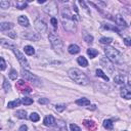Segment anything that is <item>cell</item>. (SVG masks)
Instances as JSON below:
<instances>
[{
  "instance_id": "39",
  "label": "cell",
  "mask_w": 131,
  "mask_h": 131,
  "mask_svg": "<svg viewBox=\"0 0 131 131\" xmlns=\"http://www.w3.org/2000/svg\"><path fill=\"white\" fill-rule=\"evenodd\" d=\"M50 23H51V25L53 26L54 29L57 28V19H56V17H51L50 18Z\"/></svg>"
},
{
  "instance_id": "6",
  "label": "cell",
  "mask_w": 131,
  "mask_h": 131,
  "mask_svg": "<svg viewBox=\"0 0 131 131\" xmlns=\"http://www.w3.org/2000/svg\"><path fill=\"white\" fill-rule=\"evenodd\" d=\"M12 51L14 52V54H15V56H16V58H17V60H18V62L20 63V66L24 68H27V69H29L30 68V64H29V62H28V60H27V58L25 57V55L19 51V50H17L16 48H14V49H12Z\"/></svg>"
},
{
  "instance_id": "40",
  "label": "cell",
  "mask_w": 131,
  "mask_h": 131,
  "mask_svg": "<svg viewBox=\"0 0 131 131\" xmlns=\"http://www.w3.org/2000/svg\"><path fill=\"white\" fill-rule=\"evenodd\" d=\"M102 28H104V29H112V30H114V31H117V32H119V30H118L117 28L111 27L108 24H102Z\"/></svg>"
},
{
  "instance_id": "15",
  "label": "cell",
  "mask_w": 131,
  "mask_h": 131,
  "mask_svg": "<svg viewBox=\"0 0 131 131\" xmlns=\"http://www.w3.org/2000/svg\"><path fill=\"white\" fill-rule=\"evenodd\" d=\"M83 124H84V126H85L88 130H90V131H94V130L96 129V124H95L93 121L84 120V121H83Z\"/></svg>"
},
{
  "instance_id": "31",
  "label": "cell",
  "mask_w": 131,
  "mask_h": 131,
  "mask_svg": "<svg viewBox=\"0 0 131 131\" xmlns=\"http://www.w3.org/2000/svg\"><path fill=\"white\" fill-rule=\"evenodd\" d=\"M21 102L24 104H26V105H30V104H32L34 102V100H33V98H30V97H24L21 99Z\"/></svg>"
},
{
  "instance_id": "44",
  "label": "cell",
  "mask_w": 131,
  "mask_h": 131,
  "mask_svg": "<svg viewBox=\"0 0 131 131\" xmlns=\"http://www.w3.org/2000/svg\"><path fill=\"white\" fill-rule=\"evenodd\" d=\"M27 130H28V127L26 125H21L19 127V131H27Z\"/></svg>"
},
{
  "instance_id": "10",
  "label": "cell",
  "mask_w": 131,
  "mask_h": 131,
  "mask_svg": "<svg viewBox=\"0 0 131 131\" xmlns=\"http://www.w3.org/2000/svg\"><path fill=\"white\" fill-rule=\"evenodd\" d=\"M121 96L125 99L131 98V90H130V84L129 83H127V86H124L121 89Z\"/></svg>"
},
{
  "instance_id": "22",
  "label": "cell",
  "mask_w": 131,
  "mask_h": 131,
  "mask_svg": "<svg viewBox=\"0 0 131 131\" xmlns=\"http://www.w3.org/2000/svg\"><path fill=\"white\" fill-rule=\"evenodd\" d=\"M77 61H78V63L80 64V66H82V67H87L88 66V61H87V59L84 57V56H79L78 58H77Z\"/></svg>"
},
{
  "instance_id": "21",
  "label": "cell",
  "mask_w": 131,
  "mask_h": 131,
  "mask_svg": "<svg viewBox=\"0 0 131 131\" xmlns=\"http://www.w3.org/2000/svg\"><path fill=\"white\" fill-rule=\"evenodd\" d=\"M114 82L116 84H118V85H121V84L124 85L125 84V77L123 75H117L114 78Z\"/></svg>"
},
{
  "instance_id": "1",
  "label": "cell",
  "mask_w": 131,
  "mask_h": 131,
  "mask_svg": "<svg viewBox=\"0 0 131 131\" xmlns=\"http://www.w3.org/2000/svg\"><path fill=\"white\" fill-rule=\"evenodd\" d=\"M68 75L69 77L77 84L79 85H87L89 83V79L88 77L79 69L77 68H72L68 71Z\"/></svg>"
},
{
  "instance_id": "28",
  "label": "cell",
  "mask_w": 131,
  "mask_h": 131,
  "mask_svg": "<svg viewBox=\"0 0 131 131\" xmlns=\"http://www.w3.org/2000/svg\"><path fill=\"white\" fill-rule=\"evenodd\" d=\"M15 116H16L17 118H19V119H27V113H26V111H24V110L16 111Z\"/></svg>"
},
{
  "instance_id": "24",
  "label": "cell",
  "mask_w": 131,
  "mask_h": 131,
  "mask_svg": "<svg viewBox=\"0 0 131 131\" xmlns=\"http://www.w3.org/2000/svg\"><path fill=\"white\" fill-rule=\"evenodd\" d=\"M25 52L28 54V55H34L35 54V49L33 46H30V45H27L25 46Z\"/></svg>"
},
{
  "instance_id": "8",
  "label": "cell",
  "mask_w": 131,
  "mask_h": 131,
  "mask_svg": "<svg viewBox=\"0 0 131 131\" xmlns=\"http://www.w3.org/2000/svg\"><path fill=\"white\" fill-rule=\"evenodd\" d=\"M99 62H100V64H101L104 69H106V71H107L110 74H112V73L114 72V66H113V62H112L107 57L102 56V57L100 58Z\"/></svg>"
},
{
  "instance_id": "30",
  "label": "cell",
  "mask_w": 131,
  "mask_h": 131,
  "mask_svg": "<svg viewBox=\"0 0 131 131\" xmlns=\"http://www.w3.org/2000/svg\"><path fill=\"white\" fill-rule=\"evenodd\" d=\"M30 120L33 121V122H38L40 120V116L37 114V113H32L30 115Z\"/></svg>"
},
{
  "instance_id": "41",
  "label": "cell",
  "mask_w": 131,
  "mask_h": 131,
  "mask_svg": "<svg viewBox=\"0 0 131 131\" xmlns=\"http://www.w3.org/2000/svg\"><path fill=\"white\" fill-rule=\"evenodd\" d=\"M84 40H85L86 42H88V43H92V41H93V37L90 36V35H85Z\"/></svg>"
},
{
  "instance_id": "13",
  "label": "cell",
  "mask_w": 131,
  "mask_h": 131,
  "mask_svg": "<svg viewBox=\"0 0 131 131\" xmlns=\"http://www.w3.org/2000/svg\"><path fill=\"white\" fill-rule=\"evenodd\" d=\"M43 123H44V125H45V126L50 127V126H53V125L55 124V119H54V117H53V116L48 115V116H46V117L44 118Z\"/></svg>"
},
{
  "instance_id": "2",
  "label": "cell",
  "mask_w": 131,
  "mask_h": 131,
  "mask_svg": "<svg viewBox=\"0 0 131 131\" xmlns=\"http://www.w3.org/2000/svg\"><path fill=\"white\" fill-rule=\"evenodd\" d=\"M104 53H105L106 57L111 61H114V62H117V63L122 62V55H121V53L117 49H115L114 47L105 46L104 47Z\"/></svg>"
},
{
  "instance_id": "12",
  "label": "cell",
  "mask_w": 131,
  "mask_h": 131,
  "mask_svg": "<svg viewBox=\"0 0 131 131\" xmlns=\"http://www.w3.org/2000/svg\"><path fill=\"white\" fill-rule=\"evenodd\" d=\"M16 87L20 90V91H26L28 93L31 92V88L29 86H27V84L24 82V80H18L17 83H16Z\"/></svg>"
},
{
  "instance_id": "33",
  "label": "cell",
  "mask_w": 131,
  "mask_h": 131,
  "mask_svg": "<svg viewBox=\"0 0 131 131\" xmlns=\"http://www.w3.org/2000/svg\"><path fill=\"white\" fill-rule=\"evenodd\" d=\"M112 41H113V39L110 38V37H102V38H100V40H99V42L102 43V44H110Z\"/></svg>"
},
{
  "instance_id": "9",
  "label": "cell",
  "mask_w": 131,
  "mask_h": 131,
  "mask_svg": "<svg viewBox=\"0 0 131 131\" xmlns=\"http://www.w3.org/2000/svg\"><path fill=\"white\" fill-rule=\"evenodd\" d=\"M35 29L40 33V34H44L47 31V25L45 24L44 20H42L41 18H37L35 20Z\"/></svg>"
},
{
  "instance_id": "11",
  "label": "cell",
  "mask_w": 131,
  "mask_h": 131,
  "mask_svg": "<svg viewBox=\"0 0 131 131\" xmlns=\"http://www.w3.org/2000/svg\"><path fill=\"white\" fill-rule=\"evenodd\" d=\"M21 37L28 40H33V41H38L40 39L39 35H37L36 33H32V32H24L21 34Z\"/></svg>"
},
{
  "instance_id": "38",
  "label": "cell",
  "mask_w": 131,
  "mask_h": 131,
  "mask_svg": "<svg viewBox=\"0 0 131 131\" xmlns=\"http://www.w3.org/2000/svg\"><path fill=\"white\" fill-rule=\"evenodd\" d=\"M70 129H71V131H81V128L76 124H71Z\"/></svg>"
},
{
  "instance_id": "35",
  "label": "cell",
  "mask_w": 131,
  "mask_h": 131,
  "mask_svg": "<svg viewBox=\"0 0 131 131\" xmlns=\"http://www.w3.org/2000/svg\"><path fill=\"white\" fill-rule=\"evenodd\" d=\"M10 84L7 82V80L6 79H4V82H3V89H4V91L5 92H8L9 90H10Z\"/></svg>"
},
{
  "instance_id": "27",
  "label": "cell",
  "mask_w": 131,
  "mask_h": 131,
  "mask_svg": "<svg viewBox=\"0 0 131 131\" xmlns=\"http://www.w3.org/2000/svg\"><path fill=\"white\" fill-rule=\"evenodd\" d=\"M103 127L107 130H112L114 127V124L112 122V120H104L103 121Z\"/></svg>"
},
{
  "instance_id": "4",
  "label": "cell",
  "mask_w": 131,
  "mask_h": 131,
  "mask_svg": "<svg viewBox=\"0 0 131 131\" xmlns=\"http://www.w3.org/2000/svg\"><path fill=\"white\" fill-rule=\"evenodd\" d=\"M21 76H23L27 81L31 82V83H32L33 85H35V86H40V85H41V80H40L36 75H34V74H32L31 72H29L28 70L23 69V70H21Z\"/></svg>"
},
{
  "instance_id": "26",
  "label": "cell",
  "mask_w": 131,
  "mask_h": 131,
  "mask_svg": "<svg viewBox=\"0 0 131 131\" xmlns=\"http://www.w3.org/2000/svg\"><path fill=\"white\" fill-rule=\"evenodd\" d=\"M20 102H21V100H19V99H15V100H13V101H9V102L7 103V106H8L9 108H13V107L19 105Z\"/></svg>"
},
{
  "instance_id": "17",
  "label": "cell",
  "mask_w": 131,
  "mask_h": 131,
  "mask_svg": "<svg viewBox=\"0 0 131 131\" xmlns=\"http://www.w3.org/2000/svg\"><path fill=\"white\" fill-rule=\"evenodd\" d=\"M68 51H69V53H71V54H77V53L80 52V47H79L78 45H76V44H71V45L68 47Z\"/></svg>"
},
{
  "instance_id": "42",
  "label": "cell",
  "mask_w": 131,
  "mask_h": 131,
  "mask_svg": "<svg viewBox=\"0 0 131 131\" xmlns=\"http://www.w3.org/2000/svg\"><path fill=\"white\" fill-rule=\"evenodd\" d=\"M38 102H39L40 104H45V103H48L49 100H48L47 98H40V99L38 100Z\"/></svg>"
},
{
  "instance_id": "36",
  "label": "cell",
  "mask_w": 131,
  "mask_h": 131,
  "mask_svg": "<svg viewBox=\"0 0 131 131\" xmlns=\"http://www.w3.org/2000/svg\"><path fill=\"white\" fill-rule=\"evenodd\" d=\"M6 69V62L3 57H0V71H4Z\"/></svg>"
},
{
  "instance_id": "23",
  "label": "cell",
  "mask_w": 131,
  "mask_h": 131,
  "mask_svg": "<svg viewBox=\"0 0 131 131\" xmlns=\"http://www.w3.org/2000/svg\"><path fill=\"white\" fill-rule=\"evenodd\" d=\"M96 76H97V77L102 78V79H103V80H105L106 82L110 80V78H108V77H107V76L102 72V70H100V69H97V70H96Z\"/></svg>"
},
{
  "instance_id": "18",
  "label": "cell",
  "mask_w": 131,
  "mask_h": 131,
  "mask_svg": "<svg viewBox=\"0 0 131 131\" xmlns=\"http://www.w3.org/2000/svg\"><path fill=\"white\" fill-rule=\"evenodd\" d=\"M12 27L13 25L11 23H0V32H4V31L8 32Z\"/></svg>"
},
{
  "instance_id": "5",
  "label": "cell",
  "mask_w": 131,
  "mask_h": 131,
  "mask_svg": "<svg viewBox=\"0 0 131 131\" xmlns=\"http://www.w3.org/2000/svg\"><path fill=\"white\" fill-rule=\"evenodd\" d=\"M62 26H63V29L68 32L76 31V24L73 17H62Z\"/></svg>"
},
{
  "instance_id": "25",
  "label": "cell",
  "mask_w": 131,
  "mask_h": 131,
  "mask_svg": "<svg viewBox=\"0 0 131 131\" xmlns=\"http://www.w3.org/2000/svg\"><path fill=\"white\" fill-rule=\"evenodd\" d=\"M87 54L90 56V58H94L97 54H98V51L94 48H88L87 49Z\"/></svg>"
},
{
  "instance_id": "20",
  "label": "cell",
  "mask_w": 131,
  "mask_h": 131,
  "mask_svg": "<svg viewBox=\"0 0 131 131\" xmlns=\"http://www.w3.org/2000/svg\"><path fill=\"white\" fill-rule=\"evenodd\" d=\"M76 103H77L78 105H81V106H87V105L90 104V100L87 99V98H85V97H83V98L77 99V100H76Z\"/></svg>"
},
{
  "instance_id": "3",
  "label": "cell",
  "mask_w": 131,
  "mask_h": 131,
  "mask_svg": "<svg viewBox=\"0 0 131 131\" xmlns=\"http://www.w3.org/2000/svg\"><path fill=\"white\" fill-rule=\"evenodd\" d=\"M48 39H49V42H50L52 48L54 49V51H56L57 53H61L62 49H63V42H62V40L58 36H56V35H54L52 33H50L48 35Z\"/></svg>"
},
{
  "instance_id": "19",
  "label": "cell",
  "mask_w": 131,
  "mask_h": 131,
  "mask_svg": "<svg viewBox=\"0 0 131 131\" xmlns=\"http://www.w3.org/2000/svg\"><path fill=\"white\" fill-rule=\"evenodd\" d=\"M17 21H18V24H19L20 26H23V27H28V26H29V19H28V17H27L26 15H20V16L18 17Z\"/></svg>"
},
{
  "instance_id": "43",
  "label": "cell",
  "mask_w": 131,
  "mask_h": 131,
  "mask_svg": "<svg viewBox=\"0 0 131 131\" xmlns=\"http://www.w3.org/2000/svg\"><path fill=\"white\" fill-rule=\"evenodd\" d=\"M124 43H125V45H127V46H130V45H131V42H130V39H129V38H125V39H124Z\"/></svg>"
},
{
  "instance_id": "16",
  "label": "cell",
  "mask_w": 131,
  "mask_h": 131,
  "mask_svg": "<svg viewBox=\"0 0 131 131\" xmlns=\"http://www.w3.org/2000/svg\"><path fill=\"white\" fill-rule=\"evenodd\" d=\"M0 44H1L3 47L9 48V49H11V50L15 48L14 43H12V42H10V41H7V40H5V39H1V40H0Z\"/></svg>"
},
{
  "instance_id": "34",
  "label": "cell",
  "mask_w": 131,
  "mask_h": 131,
  "mask_svg": "<svg viewBox=\"0 0 131 131\" xmlns=\"http://www.w3.org/2000/svg\"><path fill=\"white\" fill-rule=\"evenodd\" d=\"M9 78H10L11 80H16V78H17V72H16L14 69H12V70L10 71V73H9Z\"/></svg>"
},
{
  "instance_id": "32",
  "label": "cell",
  "mask_w": 131,
  "mask_h": 131,
  "mask_svg": "<svg viewBox=\"0 0 131 131\" xmlns=\"http://www.w3.org/2000/svg\"><path fill=\"white\" fill-rule=\"evenodd\" d=\"M9 5H10V3L7 0H1L0 1V7L3 8V9H7L9 7Z\"/></svg>"
},
{
  "instance_id": "7",
  "label": "cell",
  "mask_w": 131,
  "mask_h": 131,
  "mask_svg": "<svg viewBox=\"0 0 131 131\" xmlns=\"http://www.w3.org/2000/svg\"><path fill=\"white\" fill-rule=\"evenodd\" d=\"M44 10H45V12L46 13H48L49 15H51L52 17H54L56 14H57V5H56V3L54 2V1H51V2H49L45 7H44Z\"/></svg>"
},
{
  "instance_id": "29",
  "label": "cell",
  "mask_w": 131,
  "mask_h": 131,
  "mask_svg": "<svg viewBox=\"0 0 131 131\" xmlns=\"http://www.w3.org/2000/svg\"><path fill=\"white\" fill-rule=\"evenodd\" d=\"M15 5H16V8H18V9H25L28 4L26 1H16Z\"/></svg>"
},
{
  "instance_id": "37",
  "label": "cell",
  "mask_w": 131,
  "mask_h": 131,
  "mask_svg": "<svg viewBox=\"0 0 131 131\" xmlns=\"http://www.w3.org/2000/svg\"><path fill=\"white\" fill-rule=\"evenodd\" d=\"M66 107H67L66 104H56V105H55V110H56L57 112H59V113L62 112V111H64Z\"/></svg>"
},
{
  "instance_id": "46",
  "label": "cell",
  "mask_w": 131,
  "mask_h": 131,
  "mask_svg": "<svg viewBox=\"0 0 131 131\" xmlns=\"http://www.w3.org/2000/svg\"><path fill=\"white\" fill-rule=\"evenodd\" d=\"M125 131H126V130H125Z\"/></svg>"
},
{
  "instance_id": "14",
  "label": "cell",
  "mask_w": 131,
  "mask_h": 131,
  "mask_svg": "<svg viewBox=\"0 0 131 131\" xmlns=\"http://www.w3.org/2000/svg\"><path fill=\"white\" fill-rule=\"evenodd\" d=\"M115 23L118 25V26H120V27H123V28H127V24H126V21H125V19L123 18V16L122 15H120V14H117L116 16H115Z\"/></svg>"
},
{
  "instance_id": "45",
  "label": "cell",
  "mask_w": 131,
  "mask_h": 131,
  "mask_svg": "<svg viewBox=\"0 0 131 131\" xmlns=\"http://www.w3.org/2000/svg\"><path fill=\"white\" fill-rule=\"evenodd\" d=\"M14 32H9V33H7V35H9L10 37H12V38H15V34H13Z\"/></svg>"
}]
</instances>
